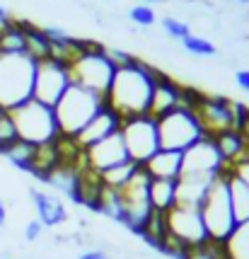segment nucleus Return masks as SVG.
<instances>
[{"mask_svg":"<svg viewBox=\"0 0 249 259\" xmlns=\"http://www.w3.org/2000/svg\"><path fill=\"white\" fill-rule=\"evenodd\" d=\"M227 184H230V199H232V211H235L237 226L249 223V184L239 180L232 169L227 175Z\"/></svg>","mask_w":249,"mask_h":259,"instance_id":"20","label":"nucleus"},{"mask_svg":"<svg viewBox=\"0 0 249 259\" xmlns=\"http://www.w3.org/2000/svg\"><path fill=\"white\" fill-rule=\"evenodd\" d=\"M24 29V39H27V56L34 58V61H44L51 58V41L44 34V27H34L27 20H20Z\"/></svg>","mask_w":249,"mask_h":259,"instance_id":"21","label":"nucleus"},{"mask_svg":"<svg viewBox=\"0 0 249 259\" xmlns=\"http://www.w3.org/2000/svg\"><path fill=\"white\" fill-rule=\"evenodd\" d=\"M73 78H70V66L58 61V58H44V61H36V70H34V90L32 97L36 102H41L46 107H56L58 100L66 95Z\"/></svg>","mask_w":249,"mask_h":259,"instance_id":"8","label":"nucleus"},{"mask_svg":"<svg viewBox=\"0 0 249 259\" xmlns=\"http://www.w3.org/2000/svg\"><path fill=\"white\" fill-rule=\"evenodd\" d=\"M34 155H36V146L29 143V141H22V138L5 153V158L10 160L17 169L27 172V175H34Z\"/></svg>","mask_w":249,"mask_h":259,"instance_id":"24","label":"nucleus"},{"mask_svg":"<svg viewBox=\"0 0 249 259\" xmlns=\"http://www.w3.org/2000/svg\"><path fill=\"white\" fill-rule=\"evenodd\" d=\"M184 167V153L181 150H167L160 148L153 158L143 162V169L153 180H179Z\"/></svg>","mask_w":249,"mask_h":259,"instance_id":"16","label":"nucleus"},{"mask_svg":"<svg viewBox=\"0 0 249 259\" xmlns=\"http://www.w3.org/2000/svg\"><path fill=\"white\" fill-rule=\"evenodd\" d=\"M3 112H5V109H3V107H0V116H3Z\"/></svg>","mask_w":249,"mask_h":259,"instance_id":"40","label":"nucleus"},{"mask_svg":"<svg viewBox=\"0 0 249 259\" xmlns=\"http://www.w3.org/2000/svg\"><path fill=\"white\" fill-rule=\"evenodd\" d=\"M128 160V153H126V146H124V138H121V131L119 134L109 136L104 138L99 143H94L85 150V162L87 167L94 169V172H104V169L114 167L119 162Z\"/></svg>","mask_w":249,"mask_h":259,"instance_id":"14","label":"nucleus"},{"mask_svg":"<svg viewBox=\"0 0 249 259\" xmlns=\"http://www.w3.org/2000/svg\"><path fill=\"white\" fill-rule=\"evenodd\" d=\"M8 114L12 116V121L17 126L20 138L34 143V146L48 143V141H56L58 136H61L54 107H46L41 102H36L34 97H29L27 102L8 109Z\"/></svg>","mask_w":249,"mask_h":259,"instance_id":"5","label":"nucleus"},{"mask_svg":"<svg viewBox=\"0 0 249 259\" xmlns=\"http://www.w3.org/2000/svg\"><path fill=\"white\" fill-rule=\"evenodd\" d=\"M223 245H225V252L230 259H249V223L237 226V230Z\"/></svg>","mask_w":249,"mask_h":259,"instance_id":"25","label":"nucleus"},{"mask_svg":"<svg viewBox=\"0 0 249 259\" xmlns=\"http://www.w3.org/2000/svg\"><path fill=\"white\" fill-rule=\"evenodd\" d=\"M249 126V107H244L242 102H235V131L244 134Z\"/></svg>","mask_w":249,"mask_h":259,"instance_id":"31","label":"nucleus"},{"mask_svg":"<svg viewBox=\"0 0 249 259\" xmlns=\"http://www.w3.org/2000/svg\"><path fill=\"white\" fill-rule=\"evenodd\" d=\"M102 104L104 97L99 92L87 90V88L73 82L66 90V95L58 100V104L54 107L61 136H75L94 114L102 109Z\"/></svg>","mask_w":249,"mask_h":259,"instance_id":"4","label":"nucleus"},{"mask_svg":"<svg viewBox=\"0 0 249 259\" xmlns=\"http://www.w3.org/2000/svg\"><path fill=\"white\" fill-rule=\"evenodd\" d=\"M121 126H124V116L116 112L112 104H107V100H104L102 109L94 114L90 121L80 128L78 134L73 136V141H75L82 150H87V148L94 146V143H99V141H104V138L119 134Z\"/></svg>","mask_w":249,"mask_h":259,"instance_id":"12","label":"nucleus"},{"mask_svg":"<svg viewBox=\"0 0 249 259\" xmlns=\"http://www.w3.org/2000/svg\"><path fill=\"white\" fill-rule=\"evenodd\" d=\"M138 169H140V162L128 158L124 162H119V165H114V167L99 172V180H102V184L112 187V189H121V187H126L128 182L133 180V175Z\"/></svg>","mask_w":249,"mask_h":259,"instance_id":"22","label":"nucleus"},{"mask_svg":"<svg viewBox=\"0 0 249 259\" xmlns=\"http://www.w3.org/2000/svg\"><path fill=\"white\" fill-rule=\"evenodd\" d=\"M128 17H131L138 27H153V24H155V12H153V8H150V5H143V3H140V5H133L131 12H128Z\"/></svg>","mask_w":249,"mask_h":259,"instance_id":"28","label":"nucleus"},{"mask_svg":"<svg viewBox=\"0 0 249 259\" xmlns=\"http://www.w3.org/2000/svg\"><path fill=\"white\" fill-rule=\"evenodd\" d=\"M191 259H220V242H206L191 249Z\"/></svg>","mask_w":249,"mask_h":259,"instance_id":"30","label":"nucleus"},{"mask_svg":"<svg viewBox=\"0 0 249 259\" xmlns=\"http://www.w3.org/2000/svg\"><path fill=\"white\" fill-rule=\"evenodd\" d=\"M143 5H153V3H162V0H140Z\"/></svg>","mask_w":249,"mask_h":259,"instance_id":"38","label":"nucleus"},{"mask_svg":"<svg viewBox=\"0 0 249 259\" xmlns=\"http://www.w3.org/2000/svg\"><path fill=\"white\" fill-rule=\"evenodd\" d=\"M193 116L204 128L206 138H215L235 128V102L220 97V95H201L198 104L191 109Z\"/></svg>","mask_w":249,"mask_h":259,"instance_id":"10","label":"nucleus"},{"mask_svg":"<svg viewBox=\"0 0 249 259\" xmlns=\"http://www.w3.org/2000/svg\"><path fill=\"white\" fill-rule=\"evenodd\" d=\"M121 138L128 158L136 162H145L160 150V134H158V121L147 114H138L131 119H124L121 126Z\"/></svg>","mask_w":249,"mask_h":259,"instance_id":"9","label":"nucleus"},{"mask_svg":"<svg viewBox=\"0 0 249 259\" xmlns=\"http://www.w3.org/2000/svg\"><path fill=\"white\" fill-rule=\"evenodd\" d=\"M17 141H20L17 126H15L10 114L3 112V116H0V155H5Z\"/></svg>","mask_w":249,"mask_h":259,"instance_id":"26","label":"nucleus"},{"mask_svg":"<svg viewBox=\"0 0 249 259\" xmlns=\"http://www.w3.org/2000/svg\"><path fill=\"white\" fill-rule=\"evenodd\" d=\"M181 44L184 49L193 54V56H215L218 54V49H215L213 41H208L204 36H196V34H189L186 39H181Z\"/></svg>","mask_w":249,"mask_h":259,"instance_id":"27","label":"nucleus"},{"mask_svg":"<svg viewBox=\"0 0 249 259\" xmlns=\"http://www.w3.org/2000/svg\"><path fill=\"white\" fill-rule=\"evenodd\" d=\"M158 75V68L145 66L143 61L136 58L133 63L116 70L112 88H109L104 100H107V104H112L124 119L147 114V104H150V95H153Z\"/></svg>","mask_w":249,"mask_h":259,"instance_id":"1","label":"nucleus"},{"mask_svg":"<svg viewBox=\"0 0 249 259\" xmlns=\"http://www.w3.org/2000/svg\"><path fill=\"white\" fill-rule=\"evenodd\" d=\"M80 259H109V257H107V252H102V249H90V252H82Z\"/></svg>","mask_w":249,"mask_h":259,"instance_id":"36","label":"nucleus"},{"mask_svg":"<svg viewBox=\"0 0 249 259\" xmlns=\"http://www.w3.org/2000/svg\"><path fill=\"white\" fill-rule=\"evenodd\" d=\"M32 201H34V208H36V221H41L44 228H56L68 221L66 206L54 194H46L41 189H32Z\"/></svg>","mask_w":249,"mask_h":259,"instance_id":"18","label":"nucleus"},{"mask_svg":"<svg viewBox=\"0 0 249 259\" xmlns=\"http://www.w3.org/2000/svg\"><path fill=\"white\" fill-rule=\"evenodd\" d=\"M225 162L220 160L218 150H215L213 141L211 138H204L198 141L196 146H191L189 150H184V167H181V175H196V177H208V180H215L225 172Z\"/></svg>","mask_w":249,"mask_h":259,"instance_id":"13","label":"nucleus"},{"mask_svg":"<svg viewBox=\"0 0 249 259\" xmlns=\"http://www.w3.org/2000/svg\"><path fill=\"white\" fill-rule=\"evenodd\" d=\"M147 196H150L153 211L170 213L172 208L177 206V180H153L150 177Z\"/></svg>","mask_w":249,"mask_h":259,"instance_id":"19","label":"nucleus"},{"mask_svg":"<svg viewBox=\"0 0 249 259\" xmlns=\"http://www.w3.org/2000/svg\"><path fill=\"white\" fill-rule=\"evenodd\" d=\"M36 61L29 56L0 54V107L8 112L32 97Z\"/></svg>","mask_w":249,"mask_h":259,"instance_id":"3","label":"nucleus"},{"mask_svg":"<svg viewBox=\"0 0 249 259\" xmlns=\"http://www.w3.org/2000/svg\"><path fill=\"white\" fill-rule=\"evenodd\" d=\"M5 218H8V211H5V203L0 201V226H5Z\"/></svg>","mask_w":249,"mask_h":259,"instance_id":"37","label":"nucleus"},{"mask_svg":"<svg viewBox=\"0 0 249 259\" xmlns=\"http://www.w3.org/2000/svg\"><path fill=\"white\" fill-rule=\"evenodd\" d=\"M227 175H230V167L208 187L204 201L198 206L211 242H227L230 235L237 230V221H235V211H232V199H230Z\"/></svg>","mask_w":249,"mask_h":259,"instance_id":"2","label":"nucleus"},{"mask_svg":"<svg viewBox=\"0 0 249 259\" xmlns=\"http://www.w3.org/2000/svg\"><path fill=\"white\" fill-rule=\"evenodd\" d=\"M235 82H237L239 90L249 92V70H237L235 73Z\"/></svg>","mask_w":249,"mask_h":259,"instance_id":"35","label":"nucleus"},{"mask_svg":"<svg viewBox=\"0 0 249 259\" xmlns=\"http://www.w3.org/2000/svg\"><path fill=\"white\" fill-rule=\"evenodd\" d=\"M116 70H119V68L109 61L107 49L99 46V49H94L90 54H82V56L70 66V78H73L75 85H82V88L94 90V92H99L102 97H107Z\"/></svg>","mask_w":249,"mask_h":259,"instance_id":"7","label":"nucleus"},{"mask_svg":"<svg viewBox=\"0 0 249 259\" xmlns=\"http://www.w3.org/2000/svg\"><path fill=\"white\" fill-rule=\"evenodd\" d=\"M167 228H170V235L174 240H179V242L189 245V247H201L206 242H211L198 206L177 203L167 213Z\"/></svg>","mask_w":249,"mask_h":259,"instance_id":"11","label":"nucleus"},{"mask_svg":"<svg viewBox=\"0 0 249 259\" xmlns=\"http://www.w3.org/2000/svg\"><path fill=\"white\" fill-rule=\"evenodd\" d=\"M211 141H213L220 160L225 162V167H235L237 162L249 158V138L244 134L235 131V128H230L225 134H218Z\"/></svg>","mask_w":249,"mask_h":259,"instance_id":"17","label":"nucleus"},{"mask_svg":"<svg viewBox=\"0 0 249 259\" xmlns=\"http://www.w3.org/2000/svg\"><path fill=\"white\" fill-rule=\"evenodd\" d=\"M235 3H239V5H249V0H235Z\"/></svg>","mask_w":249,"mask_h":259,"instance_id":"39","label":"nucleus"},{"mask_svg":"<svg viewBox=\"0 0 249 259\" xmlns=\"http://www.w3.org/2000/svg\"><path fill=\"white\" fill-rule=\"evenodd\" d=\"M177 107H181V85L167 78L165 73H160L155 80V88L150 95V104H147V116H153L155 121L174 112Z\"/></svg>","mask_w":249,"mask_h":259,"instance_id":"15","label":"nucleus"},{"mask_svg":"<svg viewBox=\"0 0 249 259\" xmlns=\"http://www.w3.org/2000/svg\"><path fill=\"white\" fill-rule=\"evenodd\" d=\"M41 230H44L41 221H29V223H27V228H24V240H27V242H34V240H39Z\"/></svg>","mask_w":249,"mask_h":259,"instance_id":"32","label":"nucleus"},{"mask_svg":"<svg viewBox=\"0 0 249 259\" xmlns=\"http://www.w3.org/2000/svg\"><path fill=\"white\" fill-rule=\"evenodd\" d=\"M162 27H165V32L170 34L172 39H186L189 34H191V29H189V24L181 22V20H177V17H165L162 20Z\"/></svg>","mask_w":249,"mask_h":259,"instance_id":"29","label":"nucleus"},{"mask_svg":"<svg viewBox=\"0 0 249 259\" xmlns=\"http://www.w3.org/2000/svg\"><path fill=\"white\" fill-rule=\"evenodd\" d=\"M15 20H17V17H15L8 8H3V5H0V32H3V29H8L10 24H15Z\"/></svg>","mask_w":249,"mask_h":259,"instance_id":"34","label":"nucleus"},{"mask_svg":"<svg viewBox=\"0 0 249 259\" xmlns=\"http://www.w3.org/2000/svg\"><path fill=\"white\" fill-rule=\"evenodd\" d=\"M0 54L27 56V39H24V29L20 20H15V24L0 32Z\"/></svg>","mask_w":249,"mask_h":259,"instance_id":"23","label":"nucleus"},{"mask_svg":"<svg viewBox=\"0 0 249 259\" xmlns=\"http://www.w3.org/2000/svg\"><path fill=\"white\" fill-rule=\"evenodd\" d=\"M158 134H160V148L181 150V153L206 138L198 119L193 116L191 109H184V107H177L167 116L158 119Z\"/></svg>","mask_w":249,"mask_h":259,"instance_id":"6","label":"nucleus"},{"mask_svg":"<svg viewBox=\"0 0 249 259\" xmlns=\"http://www.w3.org/2000/svg\"><path fill=\"white\" fill-rule=\"evenodd\" d=\"M230 169H232V172L237 175L239 180H244V182L249 184V158H244L242 162H237L235 167H230Z\"/></svg>","mask_w":249,"mask_h":259,"instance_id":"33","label":"nucleus"}]
</instances>
